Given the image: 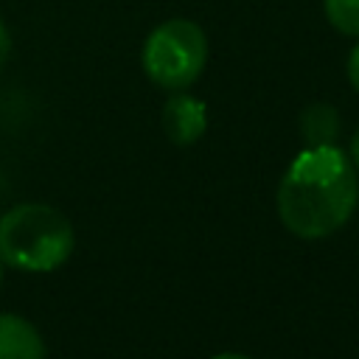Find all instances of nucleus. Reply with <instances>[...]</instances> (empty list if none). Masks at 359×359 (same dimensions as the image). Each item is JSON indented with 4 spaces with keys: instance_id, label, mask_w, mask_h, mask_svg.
Returning a JSON list of instances; mask_svg holds the SVG:
<instances>
[{
    "instance_id": "f8f14e48",
    "label": "nucleus",
    "mask_w": 359,
    "mask_h": 359,
    "mask_svg": "<svg viewBox=\"0 0 359 359\" xmlns=\"http://www.w3.org/2000/svg\"><path fill=\"white\" fill-rule=\"evenodd\" d=\"M3 278H6V264L0 261V286H3Z\"/></svg>"
},
{
    "instance_id": "423d86ee",
    "label": "nucleus",
    "mask_w": 359,
    "mask_h": 359,
    "mask_svg": "<svg viewBox=\"0 0 359 359\" xmlns=\"http://www.w3.org/2000/svg\"><path fill=\"white\" fill-rule=\"evenodd\" d=\"M297 126L306 146H331L339 135V112L325 101H314L300 112Z\"/></svg>"
},
{
    "instance_id": "f257e3e1",
    "label": "nucleus",
    "mask_w": 359,
    "mask_h": 359,
    "mask_svg": "<svg viewBox=\"0 0 359 359\" xmlns=\"http://www.w3.org/2000/svg\"><path fill=\"white\" fill-rule=\"evenodd\" d=\"M359 202L356 168L337 143L303 146L278 182V219L303 238L317 241L348 224Z\"/></svg>"
},
{
    "instance_id": "20e7f679",
    "label": "nucleus",
    "mask_w": 359,
    "mask_h": 359,
    "mask_svg": "<svg viewBox=\"0 0 359 359\" xmlns=\"http://www.w3.org/2000/svg\"><path fill=\"white\" fill-rule=\"evenodd\" d=\"M160 123H163L165 137L174 146H194L208 129V107L196 95H188L185 90H177L163 104Z\"/></svg>"
},
{
    "instance_id": "0eeeda50",
    "label": "nucleus",
    "mask_w": 359,
    "mask_h": 359,
    "mask_svg": "<svg viewBox=\"0 0 359 359\" xmlns=\"http://www.w3.org/2000/svg\"><path fill=\"white\" fill-rule=\"evenodd\" d=\"M323 11L337 34L359 39V0H323Z\"/></svg>"
},
{
    "instance_id": "9b49d317",
    "label": "nucleus",
    "mask_w": 359,
    "mask_h": 359,
    "mask_svg": "<svg viewBox=\"0 0 359 359\" xmlns=\"http://www.w3.org/2000/svg\"><path fill=\"white\" fill-rule=\"evenodd\" d=\"M210 359H252L247 353H236V351H222V353H213Z\"/></svg>"
},
{
    "instance_id": "39448f33",
    "label": "nucleus",
    "mask_w": 359,
    "mask_h": 359,
    "mask_svg": "<svg viewBox=\"0 0 359 359\" xmlns=\"http://www.w3.org/2000/svg\"><path fill=\"white\" fill-rule=\"evenodd\" d=\"M48 348L39 328L14 311H0V359H45Z\"/></svg>"
},
{
    "instance_id": "7ed1b4c3",
    "label": "nucleus",
    "mask_w": 359,
    "mask_h": 359,
    "mask_svg": "<svg viewBox=\"0 0 359 359\" xmlns=\"http://www.w3.org/2000/svg\"><path fill=\"white\" fill-rule=\"evenodd\" d=\"M143 73L163 90H188L208 65V36L194 20H165L143 42Z\"/></svg>"
},
{
    "instance_id": "6e6552de",
    "label": "nucleus",
    "mask_w": 359,
    "mask_h": 359,
    "mask_svg": "<svg viewBox=\"0 0 359 359\" xmlns=\"http://www.w3.org/2000/svg\"><path fill=\"white\" fill-rule=\"evenodd\" d=\"M345 73H348V81L351 87L359 93V42L353 45V50L348 53V62H345Z\"/></svg>"
},
{
    "instance_id": "f03ea898",
    "label": "nucleus",
    "mask_w": 359,
    "mask_h": 359,
    "mask_svg": "<svg viewBox=\"0 0 359 359\" xmlns=\"http://www.w3.org/2000/svg\"><path fill=\"white\" fill-rule=\"evenodd\" d=\"M76 250L70 219L45 202H22L0 216V261L17 272H53Z\"/></svg>"
},
{
    "instance_id": "9d476101",
    "label": "nucleus",
    "mask_w": 359,
    "mask_h": 359,
    "mask_svg": "<svg viewBox=\"0 0 359 359\" xmlns=\"http://www.w3.org/2000/svg\"><path fill=\"white\" fill-rule=\"evenodd\" d=\"M348 157H351L353 168L359 171V129H356V135L351 137V146H348Z\"/></svg>"
},
{
    "instance_id": "1a4fd4ad",
    "label": "nucleus",
    "mask_w": 359,
    "mask_h": 359,
    "mask_svg": "<svg viewBox=\"0 0 359 359\" xmlns=\"http://www.w3.org/2000/svg\"><path fill=\"white\" fill-rule=\"evenodd\" d=\"M8 53H11V34H8L6 22L0 20V70L6 67V62H8Z\"/></svg>"
}]
</instances>
